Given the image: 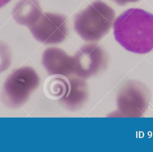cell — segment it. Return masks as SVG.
Returning a JSON list of instances; mask_svg holds the SVG:
<instances>
[{"label":"cell","mask_w":153,"mask_h":152,"mask_svg":"<svg viewBox=\"0 0 153 152\" xmlns=\"http://www.w3.org/2000/svg\"><path fill=\"white\" fill-rule=\"evenodd\" d=\"M42 63L49 74L66 77L74 75L73 56L57 47H50L44 50Z\"/></svg>","instance_id":"7"},{"label":"cell","mask_w":153,"mask_h":152,"mask_svg":"<svg viewBox=\"0 0 153 152\" xmlns=\"http://www.w3.org/2000/svg\"><path fill=\"white\" fill-rule=\"evenodd\" d=\"M39 84V77L33 68L29 66L18 68L5 81L2 101L10 108H18L24 104Z\"/></svg>","instance_id":"3"},{"label":"cell","mask_w":153,"mask_h":152,"mask_svg":"<svg viewBox=\"0 0 153 152\" xmlns=\"http://www.w3.org/2000/svg\"><path fill=\"white\" fill-rule=\"evenodd\" d=\"M69 89L64 97L59 101L68 109L78 110L87 100L88 86L84 80L78 77H69Z\"/></svg>","instance_id":"8"},{"label":"cell","mask_w":153,"mask_h":152,"mask_svg":"<svg viewBox=\"0 0 153 152\" xmlns=\"http://www.w3.org/2000/svg\"><path fill=\"white\" fill-rule=\"evenodd\" d=\"M69 89V79L62 75H55L47 85L48 95L55 99L60 100L65 96Z\"/></svg>","instance_id":"10"},{"label":"cell","mask_w":153,"mask_h":152,"mask_svg":"<svg viewBox=\"0 0 153 152\" xmlns=\"http://www.w3.org/2000/svg\"><path fill=\"white\" fill-rule=\"evenodd\" d=\"M116 41L126 50L145 54L153 49V14L138 8H129L114 20Z\"/></svg>","instance_id":"1"},{"label":"cell","mask_w":153,"mask_h":152,"mask_svg":"<svg viewBox=\"0 0 153 152\" xmlns=\"http://www.w3.org/2000/svg\"><path fill=\"white\" fill-rule=\"evenodd\" d=\"M115 17L112 8L103 1L97 0L75 15L74 29L84 40L97 41L109 31Z\"/></svg>","instance_id":"2"},{"label":"cell","mask_w":153,"mask_h":152,"mask_svg":"<svg viewBox=\"0 0 153 152\" xmlns=\"http://www.w3.org/2000/svg\"><path fill=\"white\" fill-rule=\"evenodd\" d=\"M29 29L36 40L45 44H59L68 35L66 17L56 13H42Z\"/></svg>","instance_id":"5"},{"label":"cell","mask_w":153,"mask_h":152,"mask_svg":"<svg viewBox=\"0 0 153 152\" xmlns=\"http://www.w3.org/2000/svg\"><path fill=\"white\" fill-rule=\"evenodd\" d=\"M11 54L8 45L0 41V73L5 71L10 66Z\"/></svg>","instance_id":"11"},{"label":"cell","mask_w":153,"mask_h":152,"mask_svg":"<svg viewBox=\"0 0 153 152\" xmlns=\"http://www.w3.org/2000/svg\"><path fill=\"white\" fill-rule=\"evenodd\" d=\"M148 93L141 83L130 81L119 90L117 98V113L113 116L140 117L148 106Z\"/></svg>","instance_id":"4"},{"label":"cell","mask_w":153,"mask_h":152,"mask_svg":"<svg viewBox=\"0 0 153 152\" xmlns=\"http://www.w3.org/2000/svg\"><path fill=\"white\" fill-rule=\"evenodd\" d=\"M42 13L38 0H20L12 10V16L19 25L32 26Z\"/></svg>","instance_id":"9"},{"label":"cell","mask_w":153,"mask_h":152,"mask_svg":"<svg viewBox=\"0 0 153 152\" xmlns=\"http://www.w3.org/2000/svg\"><path fill=\"white\" fill-rule=\"evenodd\" d=\"M74 75L88 78L100 72L105 68L107 56L98 44L90 43L82 46L73 56Z\"/></svg>","instance_id":"6"},{"label":"cell","mask_w":153,"mask_h":152,"mask_svg":"<svg viewBox=\"0 0 153 152\" xmlns=\"http://www.w3.org/2000/svg\"><path fill=\"white\" fill-rule=\"evenodd\" d=\"M119 5L123 6L129 2H135L139 0H112Z\"/></svg>","instance_id":"12"},{"label":"cell","mask_w":153,"mask_h":152,"mask_svg":"<svg viewBox=\"0 0 153 152\" xmlns=\"http://www.w3.org/2000/svg\"><path fill=\"white\" fill-rule=\"evenodd\" d=\"M11 0H0V8L5 6L7 4H8Z\"/></svg>","instance_id":"13"}]
</instances>
